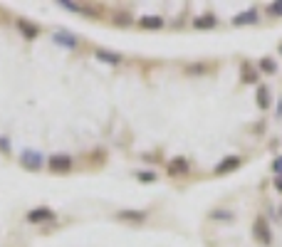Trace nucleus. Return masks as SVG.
Returning <instances> with one entry per match:
<instances>
[{"instance_id": "f257e3e1", "label": "nucleus", "mask_w": 282, "mask_h": 247, "mask_svg": "<svg viewBox=\"0 0 282 247\" xmlns=\"http://www.w3.org/2000/svg\"><path fill=\"white\" fill-rule=\"evenodd\" d=\"M253 237L263 247L272 245V228H270V222L263 218V215H260V218H255V222H253Z\"/></svg>"}, {"instance_id": "f03ea898", "label": "nucleus", "mask_w": 282, "mask_h": 247, "mask_svg": "<svg viewBox=\"0 0 282 247\" xmlns=\"http://www.w3.org/2000/svg\"><path fill=\"white\" fill-rule=\"evenodd\" d=\"M20 163L25 166L28 171H43L45 156L40 151H35V149H25V151L20 153Z\"/></svg>"}, {"instance_id": "7ed1b4c3", "label": "nucleus", "mask_w": 282, "mask_h": 247, "mask_svg": "<svg viewBox=\"0 0 282 247\" xmlns=\"http://www.w3.org/2000/svg\"><path fill=\"white\" fill-rule=\"evenodd\" d=\"M47 166H50V171H55V173H67L72 168V158L67 153H55V156L47 158Z\"/></svg>"}, {"instance_id": "20e7f679", "label": "nucleus", "mask_w": 282, "mask_h": 247, "mask_svg": "<svg viewBox=\"0 0 282 247\" xmlns=\"http://www.w3.org/2000/svg\"><path fill=\"white\" fill-rule=\"evenodd\" d=\"M240 163H243L240 156H228V158H223L220 163L215 166V173H218V176H226V173H230V171H238Z\"/></svg>"}, {"instance_id": "39448f33", "label": "nucleus", "mask_w": 282, "mask_h": 247, "mask_svg": "<svg viewBox=\"0 0 282 247\" xmlns=\"http://www.w3.org/2000/svg\"><path fill=\"white\" fill-rule=\"evenodd\" d=\"M52 40L59 45V47H65V50H77V37L74 35H70V32H65V30H57L55 35H52Z\"/></svg>"}, {"instance_id": "423d86ee", "label": "nucleus", "mask_w": 282, "mask_h": 247, "mask_svg": "<svg viewBox=\"0 0 282 247\" xmlns=\"http://www.w3.org/2000/svg\"><path fill=\"white\" fill-rule=\"evenodd\" d=\"M188 161H186L184 156H176L173 161H169V176H186L188 173Z\"/></svg>"}, {"instance_id": "0eeeda50", "label": "nucleus", "mask_w": 282, "mask_h": 247, "mask_svg": "<svg viewBox=\"0 0 282 247\" xmlns=\"http://www.w3.org/2000/svg\"><path fill=\"white\" fill-rule=\"evenodd\" d=\"M215 25H218V17H215L213 13H203L193 20V28L196 30H213Z\"/></svg>"}, {"instance_id": "6e6552de", "label": "nucleus", "mask_w": 282, "mask_h": 247, "mask_svg": "<svg viewBox=\"0 0 282 247\" xmlns=\"http://www.w3.org/2000/svg\"><path fill=\"white\" fill-rule=\"evenodd\" d=\"M52 218H55V213H52L50 208H35V210L28 213L30 222H47V220H52Z\"/></svg>"}, {"instance_id": "1a4fd4ad", "label": "nucleus", "mask_w": 282, "mask_h": 247, "mask_svg": "<svg viewBox=\"0 0 282 247\" xmlns=\"http://www.w3.org/2000/svg\"><path fill=\"white\" fill-rule=\"evenodd\" d=\"M257 23V10L250 8V10H243L240 15L233 17V25H255Z\"/></svg>"}, {"instance_id": "9d476101", "label": "nucleus", "mask_w": 282, "mask_h": 247, "mask_svg": "<svg viewBox=\"0 0 282 247\" xmlns=\"http://www.w3.org/2000/svg\"><path fill=\"white\" fill-rule=\"evenodd\" d=\"M139 25L144 30H161L164 28V17H158V15H144V17H139Z\"/></svg>"}, {"instance_id": "9b49d317", "label": "nucleus", "mask_w": 282, "mask_h": 247, "mask_svg": "<svg viewBox=\"0 0 282 247\" xmlns=\"http://www.w3.org/2000/svg\"><path fill=\"white\" fill-rule=\"evenodd\" d=\"M116 218L129 220V222H144V220H146V213H144V210H119Z\"/></svg>"}, {"instance_id": "f8f14e48", "label": "nucleus", "mask_w": 282, "mask_h": 247, "mask_svg": "<svg viewBox=\"0 0 282 247\" xmlns=\"http://www.w3.org/2000/svg\"><path fill=\"white\" fill-rule=\"evenodd\" d=\"M17 28H20V32L25 37H37V32H40V28L35 23H30V20H17Z\"/></svg>"}, {"instance_id": "ddd939ff", "label": "nucleus", "mask_w": 282, "mask_h": 247, "mask_svg": "<svg viewBox=\"0 0 282 247\" xmlns=\"http://www.w3.org/2000/svg\"><path fill=\"white\" fill-rule=\"evenodd\" d=\"M257 107L263 111L270 109V87H265V84L257 87Z\"/></svg>"}, {"instance_id": "4468645a", "label": "nucleus", "mask_w": 282, "mask_h": 247, "mask_svg": "<svg viewBox=\"0 0 282 247\" xmlns=\"http://www.w3.org/2000/svg\"><path fill=\"white\" fill-rule=\"evenodd\" d=\"M257 82V67H253V65H243V84H255Z\"/></svg>"}, {"instance_id": "2eb2a0df", "label": "nucleus", "mask_w": 282, "mask_h": 247, "mask_svg": "<svg viewBox=\"0 0 282 247\" xmlns=\"http://www.w3.org/2000/svg\"><path fill=\"white\" fill-rule=\"evenodd\" d=\"M257 69L265 72V74H275V72H277V62H275L272 57H263V59L257 62Z\"/></svg>"}, {"instance_id": "dca6fc26", "label": "nucleus", "mask_w": 282, "mask_h": 247, "mask_svg": "<svg viewBox=\"0 0 282 247\" xmlns=\"http://www.w3.org/2000/svg\"><path fill=\"white\" fill-rule=\"evenodd\" d=\"M97 59L99 62H107V65H119L122 62V57L116 52H107V50H97Z\"/></svg>"}, {"instance_id": "f3484780", "label": "nucleus", "mask_w": 282, "mask_h": 247, "mask_svg": "<svg viewBox=\"0 0 282 247\" xmlns=\"http://www.w3.org/2000/svg\"><path fill=\"white\" fill-rule=\"evenodd\" d=\"M114 23H116V25H131V15H129L127 10H119V13L114 15Z\"/></svg>"}, {"instance_id": "a211bd4d", "label": "nucleus", "mask_w": 282, "mask_h": 247, "mask_svg": "<svg viewBox=\"0 0 282 247\" xmlns=\"http://www.w3.org/2000/svg\"><path fill=\"white\" fill-rule=\"evenodd\" d=\"M211 218L213 220H233V213H230V210H213Z\"/></svg>"}, {"instance_id": "6ab92c4d", "label": "nucleus", "mask_w": 282, "mask_h": 247, "mask_svg": "<svg viewBox=\"0 0 282 247\" xmlns=\"http://www.w3.org/2000/svg\"><path fill=\"white\" fill-rule=\"evenodd\" d=\"M268 13H270V15H282V0H280V3H270V5H268Z\"/></svg>"}, {"instance_id": "aec40b11", "label": "nucleus", "mask_w": 282, "mask_h": 247, "mask_svg": "<svg viewBox=\"0 0 282 247\" xmlns=\"http://www.w3.org/2000/svg\"><path fill=\"white\" fill-rule=\"evenodd\" d=\"M272 173H275V176H282V156H277V158L272 161Z\"/></svg>"}, {"instance_id": "412c9836", "label": "nucleus", "mask_w": 282, "mask_h": 247, "mask_svg": "<svg viewBox=\"0 0 282 247\" xmlns=\"http://www.w3.org/2000/svg\"><path fill=\"white\" fill-rule=\"evenodd\" d=\"M139 180H144V183H151V180H156V173H151V171H141Z\"/></svg>"}, {"instance_id": "4be33fe9", "label": "nucleus", "mask_w": 282, "mask_h": 247, "mask_svg": "<svg viewBox=\"0 0 282 247\" xmlns=\"http://www.w3.org/2000/svg\"><path fill=\"white\" fill-rule=\"evenodd\" d=\"M0 151H10V141L5 136H0Z\"/></svg>"}, {"instance_id": "5701e85b", "label": "nucleus", "mask_w": 282, "mask_h": 247, "mask_svg": "<svg viewBox=\"0 0 282 247\" xmlns=\"http://www.w3.org/2000/svg\"><path fill=\"white\" fill-rule=\"evenodd\" d=\"M275 188L282 193V176H275Z\"/></svg>"}, {"instance_id": "b1692460", "label": "nucleus", "mask_w": 282, "mask_h": 247, "mask_svg": "<svg viewBox=\"0 0 282 247\" xmlns=\"http://www.w3.org/2000/svg\"><path fill=\"white\" fill-rule=\"evenodd\" d=\"M275 116H277V119L282 116V99H277V111H275Z\"/></svg>"}, {"instance_id": "393cba45", "label": "nucleus", "mask_w": 282, "mask_h": 247, "mask_svg": "<svg viewBox=\"0 0 282 247\" xmlns=\"http://www.w3.org/2000/svg\"><path fill=\"white\" fill-rule=\"evenodd\" d=\"M280 55H282V45H280Z\"/></svg>"}, {"instance_id": "a878e982", "label": "nucleus", "mask_w": 282, "mask_h": 247, "mask_svg": "<svg viewBox=\"0 0 282 247\" xmlns=\"http://www.w3.org/2000/svg\"><path fill=\"white\" fill-rule=\"evenodd\" d=\"M280 218H282V208H280Z\"/></svg>"}]
</instances>
